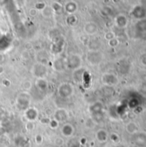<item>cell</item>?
<instances>
[{
  "label": "cell",
  "mask_w": 146,
  "mask_h": 147,
  "mask_svg": "<svg viewBox=\"0 0 146 147\" xmlns=\"http://www.w3.org/2000/svg\"><path fill=\"white\" fill-rule=\"evenodd\" d=\"M65 9L69 13H74L77 9V4L73 2H68L65 5Z\"/></svg>",
  "instance_id": "5b68a950"
},
{
  "label": "cell",
  "mask_w": 146,
  "mask_h": 147,
  "mask_svg": "<svg viewBox=\"0 0 146 147\" xmlns=\"http://www.w3.org/2000/svg\"><path fill=\"white\" fill-rule=\"evenodd\" d=\"M61 132L62 134L66 136V137H69V136H71V134H73L74 132V128L71 125V124H65L61 129Z\"/></svg>",
  "instance_id": "3957f363"
},
{
  "label": "cell",
  "mask_w": 146,
  "mask_h": 147,
  "mask_svg": "<svg viewBox=\"0 0 146 147\" xmlns=\"http://www.w3.org/2000/svg\"><path fill=\"white\" fill-rule=\"evenodd\" d=\"M68 117V114L65 110L64 109H58L55 112L54 115V118L58 121H65Z\"/></svg>",
  "instance_id": "7a4b0ae2"
},
{
  "label": "cell",
  "mask_w": 146,
  "mask_h": 147,
  "mask_svg": "<svg viewBox=\"0 0 146 147\" xmlns=\"http://www.w3.org/2000/svg\"><path fill=\"white\" fill-rule=\"evenodd\" d=\"M59 95L63 98H67L73 94V86L68 83H63L59 86Z\"/></svg>",
  "instance_id": "6da1fadb"
},
{
  "label": "cell",
  "mask_w": 146,
  "mask_h": 147,
  "mask_svg": "<svg viewBox=\"0 0 146 147\" xmlns=\"http://www.w3.org/2000/svg\"><path fill=\"white\" fill-rule=\"evenodd\" d=\"M25 115H26L28 120L34 121L37 117V111L35 109H27V111L25 113Z\"/></svg>",
  "instance_id": "277c9868"
}]
</instances>
